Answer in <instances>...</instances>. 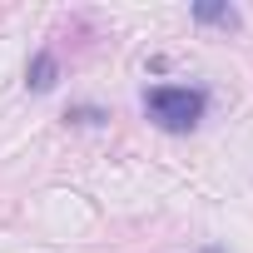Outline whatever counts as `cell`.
<instances>
[{"instance_id":"3957f363","label":"cell","mask_w":253,"mask_h":253,"mask_svg":"<svg viewBox=\"0 0 253 253\" xmlns=\"http://www.w3.org/2000/svg\"><path fill=\"white\" fill-rule=\"evenodd\" d=\"M189 15L199 25H218V30H238V10L233 5H213V0H199V5H189Z\"/></svg>"},{"instance_id":"277c9868","label":"cell","mask_w":253,"mask_h":253,"mask_svg":"<svg viewBox=\"0 0 253 253\" xmlns=\"http://www.w3.org/2000/svg\"><path fill=\"white\" fill-rule=\"evenodd\" d=\"M70 119H80V124H99V119H104V114H99V109H89V104H84V109H75V114H70Z\"/></svg>"},{"instance_id":"6da1fadb","label":"cell","mask_w":253,"mask_h":253,"mask_svg":"<svg viewBox=\"0 0 253 253\" xmlns=\"http://www.w3.org/2000/svg\"><path fill=\"white\" fill-rule=\"evenodd\" d=\"M204 109H209V94L204 89H189V84H154V89H144V114L159 124L164 134L199 129Z\"/></svg>"},{"instance_id":"7a4b0ae2","label":"cell","mask_w":253,"mask_h":253,"mask_svg":"<svg viewBox=\"0 0 253 253\" xmlns=\"http://www.w3.org/2000/svg\"><path fill=\"white\" fill-rule=\"evenodd\" d=\"M25 84H30L35 94H50V89L60 84V60H55V50H40V55L30 60V70H25Z\"/></svg>"}]
</instances>
